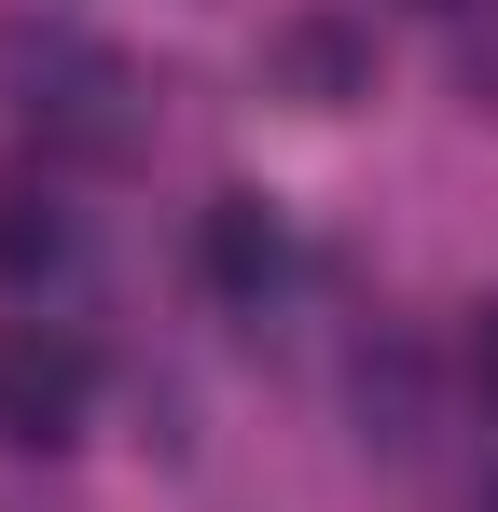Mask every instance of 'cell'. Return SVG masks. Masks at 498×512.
Instances as JSON below:
<instances>
[{"label": "cell", "instance_id": "cell-5", "mask_svg": "<svg viewBox=\"0 0 498 512\" xmlns=\"http://www.w3.org/2000/svg\"><path fill=\"white\" fill-rule=\"evenodd\" d=\"M471 374H485V402H498V305L471 319Z\"/></svg>", "mask_w": 498, "mask_h": 512}, {"label": "cell", "instance_id": "cell-1", "mask_svg": "<svg viewBox=\"0 0 498 512\" xmlns=\"http://www.w3.org/2000/svg\"><path fill=\"white\" fill-rule=\"evenodd\" d=\"M83 346L56 333V319H0V429L14 443H70L83 429Z\"/></svg>", "mask_w": 498, "mask_h": 512}, {"label": "cell", "instance_id": "cell-6", "mask_svg": "<svg viewBox=\"0 0 498 512\" xmlns=\"http://www.w3.org/2000/svg\"><path fill=\"white\" fill-rule=\"evenodd\" d=\"M443 14H457V0H443Z\"/></svg>", "mask_w": 498, "mask_h": 512}, {"label": "cell", "instance_id": "cell-2", "mask_svg": "<svg viewBox=\"0 0 498 512\" xmlns=\"http://www.w3.org/2000/svg\"><path fill=\"white\" fill-rule=\"evenodd\" d=\"M194 263H208V291H222V305H263V291L291 277V222H277L263 194H208V222H194Z\"/></svg>", "mask_w": 498, "mask_h": 512}, {"label": "cell", "instance_id": "cell-4", "mask_svg": "<svg viewBox=\"0 0 498 512\" xmlns=\"http://www.w3.org/2000/svg\"><path fill=\"white\" fill-rule=\"evenodd\" d=\"M56 250H70V222H56V208L14 180V194H0V277L28 291V277H56Z\"/></svg>", "mask_w": 498, "mask_h": 512}, {"label": "cell", "instance_id": "cell-3", "mask_svg": "<svg viewBox=\"0 0 498 512\" xmlns=\"http://www.w3.org/2000/svg\"><path fill=\"white\" fill-rule=\"evenodd\" d=\"M263 70H277V97H305V111H346V97H374V42L346 14H291L263 42Z\"/></svg>", "mask_w": 498, "mask_h": 512}]
</instances>
